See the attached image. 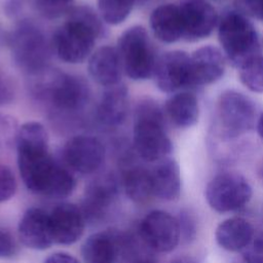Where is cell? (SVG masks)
Returning <instances> with one entry per match:
<instances>
[{
	"label": "cell",
	"instance_id": "cell-1",
	"mask_svg": "<svg viewBox=\"0 0 263 263\" xmlns=\"http://www.w3.org/2000/svg\"><path fill=\"white\" fill-rule=\"evenodd\" d=\"M17 165L26 187L51 198L70 195L76 185L73 175L54 161L48 151V135L37 121L24 123L16 134Z\"/></svg>",
	"mask_w": 263,
	"mask_h": 263
},
{
	"label": "cell",
	"instance_id": "cell-2",
	"mask_svg": "<svg viewBox=\"0 0 263 263\" xmlns=\"http://www.w3.org/2000/svg\"><path fill=\"white\" fill-rule=\"evenodd\" d=\"M103 20L88 6L73 7L67 22L52 38L55 54L65 63L78 64L92 53L96 40L105 33Z\"/></svg>",
	"mask_w": 263,
	"mask_h": 263
},
{
	"label": "cell",
	"instance_id": "cell-3",
	"mask_svg": "<svg viewBox=\"0 0 263 263\" xmlns=\"http://www.w3.org/2000/svg\"><path fill=\"white\" fill-rule=\"evenodd\" d=\"M133 146L140 158L148 162L160 161L172 153L161 108L153 100L145 99L135 110Z\"/></svg>",
	"mask_w": 263,
	"mask_h": 263
},
{
	"label": "cell",
	"instance_id": "cell-4",
	"mask_svg": "<svg viewBox=\"0 0 263 263\" xmlns=\"http://www.w3.org/2000/svg\"><path fill=\"white\" fill-rule=\"evenodd\" d=\"M218 37L226 60L240 69L261 55V41L254 24L241 12L228 11L218 24Z\"/></svg>",
	"mask_w": 263,
	"mask_h": 263
},
{
	"label": "cell",
	"instance_id": "cell-5",
	"mask_svg": "<svg viewBox=\"0 0 263 263\" xmlns=\"http://www.w3.org/2000/svg\"><path fill=\"white\" fill-rule=\"evenodd\" d=\"M15 65L30 75L47 69L50 49L43 32L29 21L20 22L9 33L8 44Z\"/></svg>",
	"mask_w": 263,
	"mask_h": 263
},
{
	"label": "cell",
	"instance_id": "cell-6",
	"mask_svg": "<svg viewBox=\"0 0 263 263\" xmlns=\"http://www.w3.org/2000/svg\"><path fill=\"white\" fill-rule=\"evenodd\" d=\"M36 76V75H35ZM35 84V93L51 107L62 112H75L83 109L89 100L88 84L80 77L52 72Z\"/></svg>",
	"mask_w": 263,
	"mask_h": 263
},
{
	"label": "cell",
	"instance_id": "cell-7",
	"mask_svg": "<svg viewBox=\"0 0 263 263\" xmlns=\"http://www.w3.org/2000/svg\"><path fill=\"white\" fill-rule=\"evenodd\" d=\"M117 51L123 72L133 80L153 76L157 58L147 30L134 26L125 30L117 42Z\"/></svg>",
	"mask_w": 263,
	"mask_h": 263
},
{
	"label": "cell",
	"instance_id": "cell-8",
	"mask_svg": "<svg viewBox=\"0 0 263 263\" xmlns=\"http://www.w3.org/2000/svg\"><path fill=\"white\" fill-rule=\"evenodd\" d=\"M216 110L224 139H235L255 126L256 106L249 97L237 90L222 91L218 98Z\"/></svg>",
	"mask_w": 263,
	"mask_h": 263
},
{
	"label": "cell",
	"instance_id": "cell-9",
	"mask_svg": "<svg viewBox=\"0 0 263 263\" xmlns=\"http://www.w3.org/2000/svg\"><path fill=\"white\" fill-rule=\"evenodd\" d=\"M133 253V238L117 230L93 233L85 239L81 248L86 263H124Z\"/></svg>",
	"mask_w": 263,
	"mask_h": 263
},
{
	"label": "cell",
	"instance_id": "cell-10",
	"mask_svg": "<svg viewBox=\"0 0 263 263\" xmlns=\"http://www.w3.org/2000/svg\"><path fill=\"white\" fill-rule=\"evenodd\" d=\"M252 188L239 174L223 173L214 177L205 188L210 206L219 213L236 211L249 202Z\"/></svg>",
	"mask_w": 263,
	"mask_h": 263
},
{
	"label": "cell",
	"instance_id": "cell-11",
	"mask_svg": "<svg viewBox=\"0 0 263 263\" xmlns=\"http://www.w3.org/2000/svg\"><path fill=\"white\" fill-rule=\"evenodd\" d=\"M139 231L144 243L159 253L173 251L181 239L177 218L160 210L148 213L141 221Z\"/></svg>",
	"mask_w": 263,
	"mask_h": 263
},
{
	"label": "cell",
	"instance_id": "cell-12",
	"mask_svg": "<svg viewBox=\"0 0 263 263\" xmlns=\"http://www.w3.org/2000/svg\"><path fill=\"white\" fill-rule=\"evenodd\" d=\"M159 90L176 93L191 87L190 55L183 50H171L160 55L153 73Z\"/></svg>",
	"mask_w": 263,
	"mask_h": 263
},
{
	"label": "cell",
	"instance_id": "cell-13",
	"mask_svg": "<svg viewBox=\"0 0 263 263\" xmlns=\"http://www.w3.org/2000/svg\"><path fill=\"white\" fill-rule=\"evenodd\" d=\"M63 155L71 170L80 174H91L102 165L105 148L97 138L80 135L68 140Z\"/></svg>",
	"mask_w": 263,
	"mask_h": 263
},
{
	"label": "cell",
	"instance_id": "cell-14",
	"mask_svg": "<svg viewBox=\"0 0 263 263\" xmlns=\"http://www.w3.org/2000/svg\"><path fill=\"white\" fill-rule=\"evenodd\" d=\"M179 7L186 41H198L212 34L218 24V13L211 3L205 0H184Z\"/></svg>",
	"mask_w": 263,
	"mask_h": 263
},
{
	"label": "cell",
	"instance_id": "cell-15",
	"mask_svg": "<svg viewBox=\"0 0 263 263\" xmlns=\"http://www.w3.org/2000/svg\"><path fill=\"white\" fill-rule=\"evenodd\" d=\"M118 193L115 177L105 174L93 179L85 189V194L80 208L87 222L101 220L114 203Z\"/></svg>",
	"mask_w": 263,
	"mask_h": 263
},
{
	"label": "cell",
	"instance_id": "cell-16",
	"mask_svg": "<svg viewBox=\"0 0 263 263\" xmlns=\"http://www.w3.org/2000/svg\"><path fill=\"white\" fill-rule=\"evenodd\" d=\"M224 53L214 45H204L190 55L191 87L215 83L220 80L226 69Z\"/></svg>",
	"mask_w": 263,
	"mask_h": 263
},
{
	"label": "cell",
	"instance_id": "cell-17",
	"mask_svg": "<svg viewBox=\"0 0 263 263\" xmlns=\"http://www.w3.org/2000/svg\"><path fill=\"white\" fill-rule=\"evenodd\" d=\"M52 238L59 245H72L83 234L85 218L80 208L72 203L58 204L49 214Z\"/></svg>",
	"mask_w": 263,
	"mask_h": 263
},
{
	"label": "cell",
	"instance_id": "cell-18",
	"mask_svg": "<svg viewBox=\"0 0 263 263\" xmlns=\"http://www.w3.org/2000/svg\"><path fill=\"white\" fill-rule=\"evenodd\" d=\"M18 236L23 245L33 250H46L54 242L49 214L39 208H30L18 223Z\"/></svg>",
	"mask_w": 263,
	"mask_h": 263
},
{
	"label": "cell",
	"instance_id": "cell-19",
	"mask_svg": "<svg viewBox=\"0 0 263 263\" xmlns=\"http://www.w3.org/2000/svg\"><path fill=\"white\" fill-rule=\"evenodd\" d=\"M128 111V90L119 82L115 85L105 87L96 109L98 122L107 128L120 126Z\"/></svg>",
	"mask_w": 263,
	"mask_h": 263
},
{
	"label": "cell",
	"instance_id": "cell-20",
	"mask_svg": "<svg viewBox=\"0 0 263 263\" xmlns=\"http://www.w3.org/2000/svg\"><path fill=\"white\" fill-rule=\"evenodd\" d=\"M87 69L90 77L104 87L119 83L123 70L117 48L105 45L95 50L88 59Z\"/></svg>",
	"mask_w": 263,
	"mask_h": 263
},
{
	"label": "cell",
	"instance_id": "cell-21",
	"mask_svg": "<svg viewBox=\"0 0 263 263\" xmlns=\"http://www.w3.org/2000/svg\"><path fill=\"white\" fill-rule=\"evenodd\" d=\"M150 28L154 36L164 43H174L183 38L180 7L167 3L157 6L150 14Z\"/></svg>",
	"mask_w": 263,
	"mask_h": 263
},
{
	"label": "cell",
	"instance_id": "cell-22",
	"mask_svg": "<svg viewBox=\"0 0 263 263\" xmlns=\"http://www.w3.org/2000/svg\"><path fill=\"white\" fill-rule=\"evenodd\" d=\"M163 112L175 126L179 128L191 127L198 121V100L190 91H178L165 101Z\"/></svg>",
	"mask_w": 263,
	"mask_h": 263
},
{
	"label": "cell",
	"instance_id": "cell-23",
	"mask_svg": "<svg viewBox=\"0 0 263 263\" xmlns=\"http://www.w3.org/2000/svg\"><path fill=\"white\" fill-rule=\"evenodd\" d=\"M153 195L163 200H175L181 192V175L178 163L164 158L150 170Z\"/></svg>",
	"mask_w": 263,
	"mask_h": 263
},
{
	"label": "cell",
	"instance_id": "cell-24",
	"mask_svg": "<svg viewBox=\"0 0 263 263\" xmlns=\"http://www.w3.org/2000/svg\"><path fill=\"white\" fill-rule=\"evenodd\" d=\"M254 234V228L248 220L233 217L219 224L215 236L222 249L236 252L243 250L252 240Z\"/></svg>",
	"mask_w": 263,
	"mask_h": 263
},
{
	"label": "cell",
	"instance_id": "cell-25",
	"mask_svg": "<svg viewBox=\"0 0 263 263\" xmlns=\"http://www.w3.org/2000/svg\"><path fill=\"white\" fill-rule=\"evenodd\" d=\"M123 187L126 195L133 201L146 202L153 195L150 170L141 165L126 168L123 173Z\"/></svg>",
	"mask_w": 263,
	"mask_h": 263
},
{
	"label": "cell",
	"instance_id": "cell-26",
	"mask_svg": "<svg viewBox=\"0 0 263 263\" xmlns=\"http://www.w3.org/2000/svg\"><path fill=\"white\" fill-rule=\"evenodd\" d=\"M137 0H98L99 14L104 23L118 25L129 15Z\"/></svg>",
	"mask_w": 263,
	"mask_h": 263
},
{
	"label": "cell",
	"instance_id": "cell-27",
	"mask_svg": "<svg viewBox=\"0 0 263 263\" xmlns=\"http://www.w3.org/2000/svg\"><path fill=\"white\" fill-rule=\"evenodd\" d=\"M240 82L251 91L263 93V55H259L239 69Z\"/></svg>",
	"mask_w": 263,
	"mask_h": 263
},
{
	"label": "cell",
	"instance_id": "cell-28",
	"mask_svg": "<svg viewBox=\"0 0 263 263\" xmlns=\"http://www.w3.org/2000/svg\"><path fill=\"white\" fill-rule=\"evenodd\" d=\"M74 0H35L37 12L47 18L54 20L68 14L73 8Z\"/></svg>",
	"mask_w": 263,
	"mask_h": 263
},
{
	"label": "cell",
	"instance_id": "cell-29",
	"mask_svg": "<svg viewBox=\"0 0 263 263\" xmlns=\"http://www.w3.org/2000/svg\"><path fill=\"white\" fill-rule=\"evenodd\" d=\"M241 260L245 263H263V231L254 234L252 240L242 250Z\"/></svg>",
	"mask_w": 263,
	"mask_h": 263
},
{
	"label": "cell",
	"instance_id": "cell-30",
	"mask_svg": "<svg viewBox=\"0 0 263 263\" xmlns=\"http://www.w3.org/2000/svg\"><path fill=\"white\" fill-rule=\"evenodd\" d=\"M16 191V180L11 170L0 164V203L10 199Z\"/></svg>",
	"mask_w": 263,
	"mask_h": 263
},
{
	"label": "cell",
	"instance_id": "cell-31",
	"mask_svg": "<svg viewBox=\"0 0 263 263\" xmlns=\"http://www.w3.org/2000/svg\"><path fill=\"white\" fill-rule=\"evenodd\" d=\"M14 86L10 76L0 68V107L9 104L13 100Z\"/></svg>",
	"mask_w": 263,
	"mask_h": 263
},
{
	"label": "cell",
	"instance_id": "cell-32",
	"mask_svg": "<svg viewBox=\"0 0 263 263\" xmlns=\"http://www.w3.org/2000/svg\"><path fill=\"white\" fill-rule=\"evenodd\" d=\"M177 220L180 227L181 238L185 240L193 238L195 234V221L191 214L188 211H182Z\"/></svg>",
	"mask_w": 263,
	"mask_h": 263
},
{
	"label": "cell",
	"instance_id": "cell-33",
	"mask_svg": "<svg viewBox=\"0 0 263 263\" xmlns=\"http://www.w3.org/2000/svg\"><path fill=\"white\" fill-rule=\"evenodd\" d=\"M17 252L13 236L7 230L0 229V258H11Z\"/></svg>",
	"mask_w": 263,
	"mask_h": 263
},
{
	"label": "cell",
	"instance_id": "cell-34",
	"mask_svg": "<svg viewBox=\"0 0 263 263\" xmlns=\"http://www.w3.org/2000/svg\"><path fill=\"white\" fill-rule=\"evenodd\" d=\"M238 2L250 16L263 22V0H238Z\"/></svg>",
	"mask_w": 263,
	"mask_h": 263
},
{
	"label": "cell",
	"instance_id": "cell-35",
	"mask_svg": "<svg viewBox=\"0 0 263 263\" xmlns=\"http://www.w3.org/2000/svg\"><path fill=\"white\" fill-rule=\"evenodd\" d=\"M44 263H78L77 260L67 253H54L48 256Z\"/></svg>",
	"mask_w": 263,
	"mask_h": 263
},
{
	"label": "cell",
	"instance_id": "cell-36",
	"mask_svg": "<svg viewBox=\"0 0 263 263\" xmlns=\"http://www.w3.org/2000/svg\"><path fill=\"white\" fill-rule=\"evenodd\" d=\"M20 9V2L17 0H9L6 3V11L8 14H15Z\"/></svg>",
	"mask_w": 263,
	"mask_h": 263
},
{
	"label": "cell",
	"instance_id": "cell-37",
	"mask_svg": "<svg viewBox=\"0 0 263 263\" xmlns=\"http://www.w3.org/2000/svg\"><path fill=\"white\" fill-rule=\"evenodd\" d=\"M256 127H257V133H258V135H259L260 138L263 140V112L260 114L259 118L257 119Z\"/></svg>",
	"mask_w": 263,
	"mask_h": 263
},
{
	"label": "cell",
	"instance_id": "cell-38",
	"mask_svg": "<svg viewBox=\"0 0 263 263\" xmlns=\"http://www.w3.org/2000/svg\"><path fill=\"white\" fill-rule=\"evenodd\" d=\"M8 39H9V33H6L2 26L0 25V45L3 43L8 44Z\"/></svg>",
	"mask_w": 263,
	"mask_h": 263
},
{
	"label": "cell",
	"instance_id": "cell-39",
	"mask_svg": "<svg viewBox=\"0 0 263 263\" xmlns=\"http://www.w3.org/2000/svg\"><path fill=\"white\" fill-rule=\"evenodd\" d=\"M172 263H198V262L190 257H180L175 259Z\"/></svg>",
	"mask_w": 263,
	"mask_h": 263
},
{
	"label": "cell",
	"instance_id": "cell-40",
	"mask_svg": "<svg viewBox=\"0 0 263 263\" xmlns=\"http://www.w3.org/2000/svg\"><path fill=\"white\" fill-rule=\"evenodd\" d=\"M133 263H154V262L149 259H137Z\"/></svg>",
	"mask_w": 263,
	"mask_h": 263
},
{
	"label": "cell",
	"instance_id": "cell-41",
	"mask_svg": "<svg viewBox=\"0 0 263 263\" xmlns=\"http://www.w3.org/2000/svg\"><path fill=\"white\" fill-rule=\"evenodd\" d=\"M237 263H245V262H243V261H242V260H240V261H238V262H237Z\"/></svg>",
	"mask_w": 263,
	"mask_h": 263
}]
</instances>
